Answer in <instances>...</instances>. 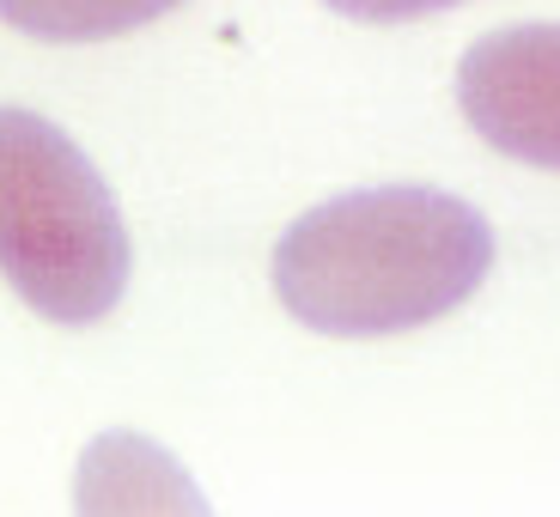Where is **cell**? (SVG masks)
Listing matches in <instances>:
<instances>
[{"instance_id": "cell-3", "label": "cell", "mask_w": 560, "mask_h": 517, "mask_svg": "<svg viewBox=\"0 0 560 517\" xmlns=\"http://www.w3.org/2000/svg\"><path fill=\"white\" fill-rule=\"evenodd\" d=\"M457 104L493 153L560 171V25L481 37L457 68Z\"/></svg>"}, {"instance_id": "cell-6", "label": "cell", "mask_w": 560, "mask_h": 517, "mask_svg": "<svg viewBox=\"0 0 560 517\" xmlns=\"http://www.w3.org/2000/svg\"><path fill=\"white\" fill-rule=\"evenodd\" d=\"M329 7L348 19H365V25H402V19L445 13V7H463V0H329Z\"/></svg>"}, {"instance_id": "cell-2", "label": "cell", "mask_w": 560, "mask_h": 517, "mask_svg": "<svg viewBox=\"0 0 560 517\" xmlns=\"http://www.w3.org/2000/svg\"><path fill=\"white\" fill-rule=\"evenodd\" d=\"M0 274L49 322H98L128 286V232L110 189L61 128L0 110Z\"/></svg>"}, {"instance_id": "cell-4", "label": "cell", "mask_w": 560, "mask_h": 517, "mask_svg": "<svg viewBox=\"0 0 560 517\" xmlns=\"http://www.w3.org/2000/svg\"><path fill=\"white\" fill-rule=\"evenodd\" d=\"M80 512H201V493L147 438H98L80 462Z\"/></svg>"}, {"instance_id": "cell-1", "label": "cell", "mask_w": 560, "mask_h": 517, "mask_svg": "<svg viewBox=\"0 0 560 517\" xmlns=\"http://www.w3.org/2000/svg\"><path fill=\"white\" fill-rule=\"evenodd\" d=\"M493 268V232L439 189H365L311 208L275 244V298L341 341L408 336L451 317Z\"/></svg>"}, {"instance_id": "cell-5", "label": "cell", "mask_w": 560, "mask_h": 517, "mask_svg": "<svg viewBox=\"0 0 560 517\" xmlns=\"http://www.w3.org/2000/svg\"><path fill=\"white\" fill-rule=\"evenodd\" d=\"M171 7H183V0H0V19L25 37L98 43L147 25V19H165Z\"/></svg>"}]
</instances>
